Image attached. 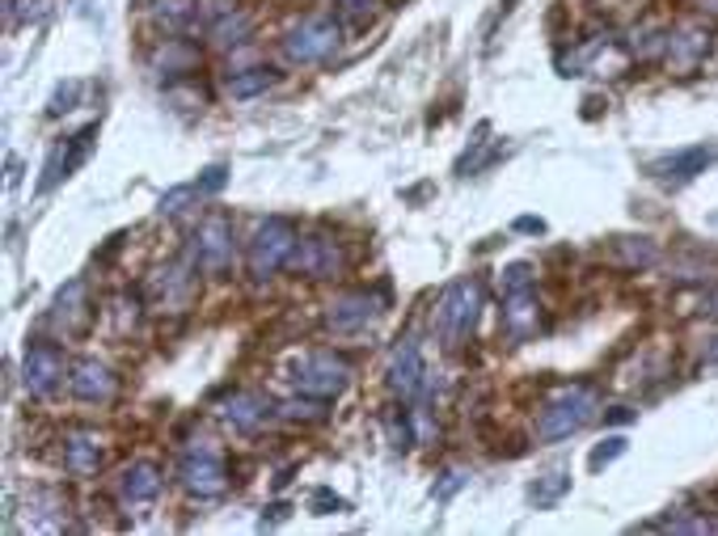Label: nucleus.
<instances>
[{
	"label": "nucleus",
	"mask_w": 718,
	"mask_h": 536,
	"mask_svg": "<svg viewBox=\"0 0 718 536\" xmlns=\"http://www.w3.org/2000/svg\"><path fill=\"white\" fill-rule=\"evenodd\" d=\"M276 85H279V68H271V64H254V68H242V72L228 77V93H233L237 102H249V98H262V93L276 89Z\"/></svg>",
	"instance_id": "4be33fe9"
},
{
	"label": "nucleus",
	"mask_w": 718,
	"mask_h": 536,
	"mask_svg": "<svg viewBox=\"0 0 718 536\" xmlns=\"http://www.w3.org/2000/svg\"><path fill=\"white\" fill-rule=\"evenodd\" d=\"M461 485H470V473H461V469H448V473L440 478V485H436V499H440V503H448V499H452Z\"/></svg>",
	"instance_id": "473e14b6"
},
{
	"label": "nucleus",
	"mask_w": 718,
	"mask_h": 536,
	"mask_svg": "<svg viewBox=\"0 0 718 536\" xmlns=\"http://www.w3.org/2000/svg\"><path fill=\"white\" fill-rule=\"evenodd\" d=\"M385 427H389V439H393V448H397V453H406V448H411V444L418 439L415 423H411V414H402V418H397V414H389Z\"/></svg>",
	"instance_id": "cd10ccee"
},
{
	"label": "nucleus",
	"mask_w": 718,
	"mask_h": 536,
	"mask_svg": "<svg viewBox=\"0 0 718 536\" xmlns=\"http://www.w3.org/2000/svg\"><path fill=\"white\" fill-rule=\"evenodd\" d=\"M503 330H507L512 343H528V338H537V330H541V300H537L532 288L503 295Z\"/></svg>",
	"instance_id": "ddd939ff"
},
{
	"label": "nucleus",
	"mask_w": 718,
	"mask_h": 536,
	"mask_svg": "<svg viewBox=\"0 0 718 536\" xmlns=\"http://www.w3.org/2000/svg\"><path fill=\"white\" fill-rule=\"evenodd\" d=\"M389 389L402 402H415V398L427 393V364H423L418 343H402L393 350V359H389Z\"/></svg>",
	"instance_id": "9b49d317"
},
{
	"label": "nucleus",
	"mask_w": 718,
	"mask_h": 536,
	"mask_svg": "<svg viewBox=\"0 0 718 536\" xmlns=\"http://www.w3.org/2000/svg\"><path fill=\"white\" fill-rule=\"evenodd\" d=\"M635 418V410H626V405H617V410H608L605 423H630Z\"/></svg>",
	"instance_id": "e433bc0d"
},
{
	"label": "nucleus",
	"mask_w": 718,
	"mask_h": 536,
	"mask_svg": "<svg viewBox=\"0 0 718 536\" xmlns=\"http://www.w3.org/2000/svg\"><path fill=\"white\" fill-rule=\"evenodd\" d=\"M626 453H630V439H626V435H608V439H601V444L592 448V456H587V469H592V473H601V469H608L613 460H621Z\"/></svg>",
	"instance_id": "a878e982"
},
{
	"label": "nucleus",
	"mask_w": 718,
	"mask_h": 536,
	"mask_svg": "<svg viewBox=\"0 0 718 536\" xmlns=\"http://www.w3.org/2000/svg\"><path fill=\"white\" fill-rule=\"evenodd\" d=\"M566 494H571V473L566 469H550V473H541L537 482L528 485V503L537 511H553Z\"/></svg>",
	"instance_id": "5701e85b"
},
{
	"label": "nucleus",
	"mask_w": 718,
	"mask_h": 536,
	"mask_svg": "<svg viewBox=\"0 0 718 536\" xmlns=\"http://www.w3.org/2000/svg\"><path fill=\"white\" fill-rule=\"evenodd\" d=\"M119 494H123V503H153L161 494V469L153 460L127 465L123 478H119Z\"/></svg>",
	"instance_id": "412c9836"
},
{
	"label": "nucleus",
	"mask_w": 718,
	"mask_h": 536,
	"mask_svg": "<svg viewBox=\"0 0 718 536\" xmlns=\"http://www.w3.org/2000/svg\"><path fill=\"white\" fill-rule=\"evenodd\" d=\"M710 52V30H697V26H685V30H667V47H663V59L672 64V68H693L702 55Z\"/></svg>",
	"instance_id": "aec40b11"
},
{
	"label": "nucleus",
	"mask_w": 718,
	"mask_h": 536,
	"mask_svg": "<svg viewBox=\"0 0 718 536\" xmlns=\"http://www.w3.org/2000/svg\"><path fill=\"white\" fill-rule=\"evenodd\" d=\"M478 309H482V283L478 279H457L444 288L440 300H436V330H440L444 347L457 350L470 343Z\"/></svg>",
	"instance_id": "f03ea898"
},
{
	"label": "nucleus",
	"mask_w": 718,
	"mask_h": 536,
	"mask_svg": "<svg viewBox=\"0 0 718 536\" xmlns=\"http://www.w3.org/2000/svg\"><path fill=\"white\" fill-rule=\"evenodd\" d=\"M525 288H532V267L528 263H512V267L503 270V295L525 292Z\"/></svg>",
	"instance_id": "2f4dec72"
},
{
	"label": "nucleus",
	"mask_w": 718,
	"mask_h": 536,
	"mask_svg": "<svg viewBox=\"0 0 718 536\" xmlns=\"http://www.w3.org/2000/svg\"><path fill=\"white\" fill-rule=\"evenodd\" d=\"M93 135H98V123H89L81 132L72 135V139H64L52 148V157L43 165V178H38V194H47V190H56L64 178H72L77 174V165L89 157V148H93Z\"/></svg>",
	"instance_id": "1a4fd4ad"
},
{
	"label": "nucleus",
	"mask_w": 718,
	"mask_h": 536,
	"mask_svg": "<svg viewBox=\"0 0 718 536\" xmlns=\"http://www.w3.org/2000/svg\"><path fill=\"white\" fill-rule=\"evenodd\" d=\"M249 26H254L249 13H242V9L228 13V9H224L221 18H216V26H212V43H216V47H237V43H246L249 38Z\"/></svg>",
	"instance_id": "393cba45"
},
{
	"label": "nucleus",
	"mask_w": 718,
	"mask_h": 536,
	"mask_svg": "<svg viewBox=\"0 0 718 536\" xmlns=\"http://www.w3.org/2000/svg\"><path fill=\"white\" fill-rule=\"evenodd\" d=\"M77 93H81V85H77V81L59 85V89H56V98H52V107H47V114L56 119V114H64V110H72V102H77Z\"/></svg>",
	"instance_id": "72a5a7b5"
},
{
	"label": "nucleus",
	"mask_w": 718,
	"mask_h": 536,
	"mask_svg": "<svg viewBox=\"0 0 718 536\" xmlns=\"http://www.w3.org/2000/svg\"><path fill=\"white\" fill-rule=\"evenodd\" d=\"M710 224H715V228H718V212H715V215H710Z\"/></svg>",
	"instance_id": "79ce46f5"
},
{
	"label": "nucleus",
	"mask_w": 718,
	"mask_h": 536,
	"mask_svg": "<svg viewBox=\"0 0 718 536\" xmlns=\"http://www.w3.org/2000/svg\"><path fill=\"white\" fill-rule=\"evenodd\" d=\"M718 161L715 148H706V144H693V148H681V153H672V157H663V161L651 165V174L663 178V182H693L697 174H706L710 165Z\"/></svg>",
	"instance_id": "4468645a"
},
{
	"label": "nucleus",
	"mask_w": 718,
	"mask_h": 536,
	"mask_svg": "<svg viewBox=\"0 0 718 536\" xmlns=\"http://www.w3.org/2000/svg\"><path fill=\"white\" fill-rule=\"evenodd\" d=\"M271 414H279V410L267 402L262 393H233V398H228V405L221 410V418L233 431H237V435H254V431H262Z\"/></svg>",
	"instance_id": "dca6fc26"
},
{
	"label": "nucleus",
	"mask_w": 718,
	"mask_h": 536,
	"mask_svg": "<svg viewBox=\"0 0 718 536\" xmlns=\"http://www.w3.org/2000/svg\"><path fill=\"white\" fill-rule=\"evenodd\" d=\"M702 364L718 368V338H710V343H706V350H702Z\"/></svg>",
	"instance_id": "4c0bfd02"
},
{
	"label": "nucleus",
	"mask_w": 718,
	"mask_h": 536,
	"mask_svg": "<svg viewBox=\"0 0 718 536\" xmlns=\"http://www.w3.org/2000/svg\"><path fill=\"white\" fill-rule=\"evenodd\" d=\"M693 9L706 13V18H718V0H693Z\"/></svg>",
	"instance_id": "58836bf2"
},
{
	"label": "nucleus",
	"mask_w": 718,
	"mask_h": 536,
	"mask_svg": "<svg viewBox=\"0 0 718 536\" xmlns=\"http://www.w3.org/2000/svg\"><path fill=\"white\" fill-rule=\"evenodd\" d=\"M191 263L207 275H228L233 270V254H237V233L233 220L224 212H212L191 237Z\"/></svg>",
	"instance_id": "39448f33"
},
{
	"label": "nucleus",
	"mask_w": 718,
	"mask_h": 536,
	"mask_svg": "<svg viewBox=\"0 0 718 536\" xmlns=\"http://www.w3.org/2000/svg\"><path fill=\"white\" fill-rule=\"evenodd\" d=\"M18 178H22V161H18V157H9V187H18Z\"/></svg>",
	"instance_id": "ea45409f"
},
{
	"label": "nucleus",
	"mask_w": 718,
	"mask_h": 536,
	"mask_svg": "<svg viewBox=\"0 0 718 536\" xmlns=\"http://www.w3.org/2000/svg\"><path fill=\"white\" fill-rule=\"evenodd\" d=\"M512 228H516V233H528V237H541V233H546V220H541V215H520Z\"/></svg>",
	"instance_id": "c9c22d12"
},
{
	"label": "nucleus",
	"mask_w": 718,
	"mask_h": 536,
	"mask_svg": "<svg viewBox=\"0 0 718 536\" xmlns=\"http://www.w3.org/2000/svg\"><path fill=\"white\" fill-rule=\"evenodd\" d=\"M381 317V300L368 292H343L330 300L326 309V325L334 334H356V330H368V325Z\"/></svg>",
	"instance_id": "f8f14e48"
},
{
	"label": "nucleus",
	"mask_w": 718,
	"mask_h": 536,
	"mask_svg": "<svg viewBox=\"0 0 718 536\" xmlns=\"http://www.w3.org/2000/svg\"><path fill=\"white\" fill-rule=\"evenodd\" d=\"M347 384H351V368H347V359H343V355L317 350V355H308V359L296 364V389L308 393V398L330 402V398H338Z\"/></svg>",
	"instance_id": "423d86ee"
},
{
	"label": "nucleus",
	"mask_w": 718,
	"mask_h": 536,
	"mask_svg": "<svg viewBox=\"0 0 718 536\" xmlns=\"http://www.w3.org/2000/svg\"><path fill=\"white\" fill-rule=\"evenodd\" d=\"M313 511H317V515H334V511H347V503L322 485V490H313Z\"/></svg>",
	"instance_id": "f704fd0d"
},
{
	"label": "nucleus",
	"mask_w": 718,
	"mask_h": 536,
	"mask_svg": "<svg viewBox=\"0 0 718 536\" xmlns=\"http://www.w3.org/2000/svg\"><path fill=\"white\" fill-rule=\"evenodd\" d=\"M296 242H301V233H296V224L292 220H283V215H271V220H262L258 228H254V237H249V279L254 283H267L271 275L292 263V254H296Z\"/></svg>",
	"instance_id": "f257e3e1"
},
{
	"label": "nucleus",
	"mask_w": 718,
	"mask_h": 536,
	"mask_svg": "<svg viewBox=\"0 0 718 536\" xmlns=\"http://www.w3.org/2000/svg\"><path fill=\"white\" fill-rule=\"evenodd\" d=\"M68 384H72V393H77L81 402H111L114 393H119V376H114L106 364H98V359L72 364Z\"/></svg>",
	"instance_id": "2eb2a0df"
},
{
	"label": "nucleus",
	"mask_w": 718,
	"mask_h": 536,
	"mask_svg": "<svg viewBox=\"0 0 718 536\" xmlns=\"http://www.w3.org/2000/svg\"><path fill=\"white\" fill-rule=\"evenodd\" d=\"M613 249L626 258V267H655L660 263V245L651 237H613Z\"/></svg>",
	"instance_id": "b1692460"
},
{
	"label": "nucleus",
	"mask_w": 718,
	"mask_h": 536,
	"mask_svg": "<svg viewBox=\"0 0 718 536\" xmlns=\"http://www.w3.org/2000/svg\"><path fill=\"white\" fill-rule=\"evenodd\" d=\"M182 485L191 490L194 499H216L228 490V465H224L221 453L212 448H194L182 460Z\"/></svg>",
	"instance_id": "6e6552de"
},
{
	"label": "nucleus",
	"mask_w": 718,
	"mask_h": 536,
	"mask_svg": "<svg viewBox=\"0 0 718 536\" xmlns=\"http://www.w3.org/2000/svg\"><path fill=\"white\" fill-rule=\"evenodd\" d=\"M22 384L30 398H52L64 384V350L56 343H30L22 359Z\"/></svg>",
	"instance_id": "0eeeda50"
},
{
	"label": "nucleus",
	"mask_w": 718,
	"mask_h": 536,
	"mask_svg": "<svg viewBox=\"0 0 718 536\" xmlns=\"http://www.w3.org/2000/svg\"><path fill=\"white\" fill-rule=\"evenodd\" d=\"M199 0H153V22L169 38H187L199 30Z\"/></svg>",
	"instance_id": "6ab92c4d"
},
{
	"label": "nucleus",
	"mask_w": 718,
	"mask_h": 536,
	"mask_svg": "<svg viewBox=\"0 0 718 536\" xmlns=\"http://www.w3.org/2000/svg\"><path fill=\"white\" fill-rule=\"evenodd\" d=\"M596 405H601V398H596V389H587V384L562 389V393L541 410V418H537V439L558 444V439L580 435V431L596 418Z\"/></svg>",
	"instance_id": "7ed1b4c3"
},
{
	"label": "nucleus",
	"mask_w": 718,
	"mask_h": 536,
	"mask_svg": "<svg viewBox=\"0 0 718 536\" xmlns=\"http://www.w3.org/2000/svg\"><path fill=\"white\" fill-rule=\"evenodd\" d=\"M224 182H228V165H212V169H203V178H194V187H199V199H207V194H221Z\"/></svg>",
	"instance_id": "7c9ffc66"
},
{
	"label": "nucleus",
	"mask_w": 718,
	"mask_h": 536,
	"mask_svg": "<svg viewBox=\"0 0 718 536\" xmlns=\"http://www.w3.org/2000/svg\"><path fill=\"white\" fill-rule=\"evenodd\" d=\"M89 288H85V279H72V283H64L56 295V304H52V322L64 330V334H81L85 325H89Z\"/></svg>",
	"instance_id": "f3484780"
},
{
	"label": "nucleus",
	"mask_w": 718,
	"mask_h": 536,
	"mask_svg": "<svg viewBox=\"0 0 718 536\" xmlns=\"http://www.w3.org/2000/svg\"><path fill=\"white\" fill-rule=\"evenodd\" d=\"M288 267L296 270V275H304V279H334L343 270V249L326 233H313V237L296 242V254H292Z\"/></svg>",
	"instance_id": "9d476101"
},
{
	"label": "nucleus",
	"mask_w": 718,
	"mask_h": 536,
	"mask_svg": "<svg viewBox=\"0 0 718 536\" xmlns=\"http://www.w3.org/2000/svg\"><path fill=\"white\" fill-rule=\"evenodd\" d=\"M64 469L72 478H89L102 469V439L93 431H72L64 435Z\"/></svg>",
	"instance_id": "a211bd4d"
},
{
	"label": "nucleus",
	"mask_w": 718,
	"mask_h": 536,
	"mask_svg": "<svg viewBox=\"0 0 718 536\" xmlns=\"http://www.w3.org/2000/svg\"><path fill=\"white\" fill-rule=\"evenodd\" d=\"M338 4V13L347 18V22H356V26H363L377 9H381V0H334Z\"/></svg>",
	"instance_id": "c756f323"
},
{
	"label": "nucleus",
	"mask_w": 718,
	"mask_h": 536,
	"mask_svg": "<svg viewBox=\"0 0 718 536\" xmlns=\"http://www.w3.org/2000/svg\"><path fill=\"white\" fill-rule=\"evenodd\" d=\"M706 313H710V317H718V292L706 300Z\"/></svg>",
	"instance_id": "a19ab883"
},
{
	"label": "nucleus",
	"mask_w": 718,
	"mask_h": 536,
	"mask_svg": "<svg viewBox=\"0 0 718 536\" xmlns=\"http://www.w3.org/2000/svg\"><path fill=\"white\" fill-rule=\"evenodd\" d=\"M191 199H199V187L194 182H187V187H173V190H166L161 194V203H157V212L161 215H178Z\"/></svg>",
	"instance_id": "c85d7f7f"
},
{
	"label": "nucleus",
	"mask_w": 718,
	"mask_h": 536,
	"mask_svg": "<svg viewBox=\"0 0 718 536\" xmlns=\"http://www.w3.org/2000/svg\"><path fill=\"white\" fill-rule=\"evenodd\" d=\"M338 43H343V26L326 13H313L283 34V55L292 64H322L338 52Z\"/></svg>",
	"instance_id": "20e7f679"
},
{
	"label": "nucleus",
	"mask_w": 718,
	"mask_h": 536,
	"mask_svg": "<svg viewBox=\"0 0 718 536\" xmlns=\"http://www.w3.org/2000/svg\"><path fill=\"white\" fill-rule=\"evenodd\" d=\"M279 414L292 418V423H322V418H326V402L304 393V398H292V402L279 405Z\"/></svg>",
	"instance_id": "bb28decb"
}]
</instances>
